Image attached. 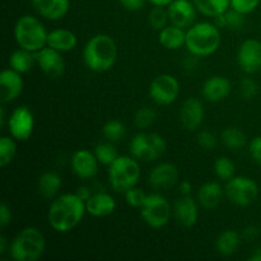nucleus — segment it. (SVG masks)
<instances>
[{
    "label": "nucleus",
    "mask_w": 261,
    "mask_h": 261,
    "mask_svg": "<svg viewBox=\"0 0 261 261\" xmlns=\"http://www.w3.org/2000/svg\"><path fill=\"white\" fill-rule=\"evenodd\" d=\"M10 222H12V213H10L9 206L3 203L0 205V227L5 228L8 224H10Z\"/></svg>",
    "instance_id": "c03bdc74"
},
{
    "label": "nucleus",
    "mask_w": 261,
    "mask_h": 261,
    "mask_svg": "<svg viewBox=\"0 0 261 261\" xmlns=\"http://www.w3.org/2000/svg\"><path fill=\"white\" fill-rule=\"evenodd\" d=\"M199 13L206 17H217L227 12L231 7V0H193Z\"/></svg>",
    "instance_id": "c85d7f7f"
},
{
    "label": "nucleus",
    "mask_w": 261,
    "mask_h": 261,
    "mask_svg": "<svg viewBox=\"0 0 261 261\" xmlns=\"http://www.w3.org/2000/svg\"><path fill=\"white\" fill-rule=\"evenodd\" d=\"M257 93H259V84L255 79L247 76L240 82V94L244 99L251 101L257 96Z\"/></svg>",
    "instance_id": "4c0bfd02"
},
{
    "label": "nucleus",
    "mask_w": 261,
    "mask_h": 261,
    "mask_svg": "<svg viewBox=\"0 0 261 261\" xmlns=\"http://www.w3.org/2000/svg\"><path fill=\"white\" fill-rule=\"evenodd\" d=\"M86 213V201L82 200L75 193H66L56 196L51 201L47 221L54 231L66 233L73 231L83 221Z\"/></svg>",
    "instance_id": "f257e3e1"
},
{
    "label": "nucleus",
    "mask_w": 261,
    "mask_h": 261,
    "mask_svg": "<svg viewBox=\"0 0 261 261\" xmlns=\"http://www.w3.org/2000/svg\"><path fill=\"white\" fill-rule=\"evenodd\" d=\"M38 15L48 20H60L70 9V0H31Z\"/></svg>",
    "instance_id": "412c9836"
},
{
    "label": "nucleus",
    "mask_w": 261,
    "mask_h": 261,
    "mask_svg": "<svg viewBox=\"0 0 261 261\" xmlns=\"http://www.w3.org/2000/svg\"><path fill=\"white\" fill-rule=\"evenodd\" d=\"M35 59L38 68L50 78H59L65 71V61H64L61 53L48 47V46H45L37 53H35Z\"/></svg>",
    "instance_id": "4468645a"
},
{
    "label": "nucleus",
    "mask_w": 261,
    "mask_h": 261,
    "mask_svg": "<svg viewBox=\"0 0 261 261\" xmlns=\"http://www.w3.org/2000/svg\"><path fill=\"white\" fill-rule=\"evenodd\" d=\"M75 194L83 201H87L92 195H93V193H92L91 189H89L88 186H81V188H78V190L75 191Z\"/></svg>",
    "instance_id": "09e8293b"
},
{
    "label": "nucleus",
    "mask_w": 261,
    "mask_h": 261,
    "mask_svg": "<svg viewBox=\"0 0 261 261\" xmlns=\"http://www.w3.org/2000/svg\"><path fill=\"white\" fill-rule=\"evenodd\" d=\"M87 213L96 218L111 216L116 209V201L114 196L107 193H94L86 201Z\"/></svg>",
    "instance_id": "4be33fe9"
},
{
    "label": "nucleus",
    "mask_w": 261,
    "mask_h": 261,
    "mask_svg": "<svg viewBox=\"0 0 261 261\" xmlns=\"http://www.w3.org/2000/svg\"><path fill=\"white\" fill-rule=\"evenodd\" d=\"M249 261H261V247H256L250 255Z\"/></svg>",
    "instance_id": "603ef678"
},
{
    "label": "nucleus",
    "mask_w": 261,
    "mask_h": 261,
    "mask_svg": "<svg viewBox=\"0 0 261 261\" xmlns=\"http://www.w3.org/2000/svg\"><path fill=\"white\" fill-rule=\"evenodd\" d=\"M10 137L17 142H25L30 139L35 129V116L27 106H19L12 111L7 121Z\"/></svg>",
    "instance_id": "9b49d317"
},
{
    "label": "nucleus",
    "mask_w": 261,
    "mask_h": 261,
    "mask_svg": "<svg viewBox=\"0 0 261 261\" xmlns=\"http://www.w3.org/2000/svg\"><path fill=\"white\" fill-rule=\"evenodd\" d=\"M158 41L166 50H180L186 43V30L170 23L165 28L158 31Z\"/></svg>",
    "instance_id": "393cba45"
},
{
    "label": "nucleus",
    "mask_w": 261,
    "mask_h": 261,
    "mask_svg": "<svg viewBox=\"0 0 261 261\" xmlns=\"http://www.w3.org/2000/svg\"><path fill=\"white\" fill-rule=\"evenodd\" d=\"M148 22L153 30L161 31L166 25L170 24V17H168L167 8L166 7H154L150 9L149 15H148Z\"/></svg>",
    "instance_id": "c9c22d12"
},
{
    "label": "nucleus",
    "mask_w": 261,
    "mask_h": 261,
    "mask_svg": "<svg viewBox=\"0 0 261 261\" xmlns=\"http://www.w3.org/2000/svg\"><path fill=\"white\" fill-rule=\"evenodd\" d=\"M214 173L219 180L227 182L232 177L236 176V166L234 162L228 157H219L217 158L213 165Z\"/></svg>",
    "instance_id": "473e14b6"
},
{
    "label": "nucleus",
    "mask_w": 261,
    "mask_h": 261,
    "mask_svg": "<svg viewBox=\"0 0 261 261\" xmlns=\"http://www.w3.org/2000/svg\"><path fill=\"white\" fill-rule=\"evenodd\" d=\"M204 106L203 102L194 97H189L182 102L178 114L181 126L188 132H195L201 126L204 121Z\"/></svg>",
    "instance_id": "2eb2a0df"
},
{
    "label": "nucleus",
    "mask_w": 261,
    "mask_h": 261,
    "mask_svg": "<svg viewBox=\"0 0 261 261\" xmlns=\"http://www.w3.org/2000/svg\"><path fill=\"white\" fill-rule=\"evenodd\" d=\"M35 64V53H31V51L24 50L22 47L13 51L12 55L9 56V66L19 74L28 73Z\"/></svg>",
    "instance_id": "cd10ccee"
},
{
    "label": "nucleus",
    "mask_w": 261,
    "mask_h": 261,
    "mask_svg": "<svg viewBox=\"0 0 261 261\" xmlns=\"http://www.w3.org/2000/svg\"><path fill=\"white\" fill-rule=\"evenodd\" d=\"M87 68L94 73L109 71L117 60V45L106 33H97L87 41L83 50Z\"/></svg>",
    "instance_id": "f03ea898"
},
{
    "label": "nucleus",
    "mask_w": 261,
    "mask_h": 261,
    "mask_svg": "<svg viewBox=\"0 0 261 261\" xmlns=\"http://www.w3.org/2000/svg\"><path fill=\"white\" fill-rule=\"evenodd\" d=\"M237 64L245 74L261 70V42L256 38H247L240 45L237 51Z\"/></svg>",
    "instance_id": "f8f14e48"
},
{
    "label": "nucleus",
    "mask_w": 261,
    "mask_h": 261,
    "mask_svg": "<svg viewBox=\"0 0 261 261\" xmlns=\"http://www.w3.org/2000/svg\"><path fill=\"white\" fill-rule=\"evenodd\" d=\"M15 154H17V143L13 137H2L0 138V166L7 167L13 162Z\"/></svg>",
    "instance_id": "72a5a7b5"
},
{
    "label": "nucleus",
    "mask_w": 261,
    "mask_h": 261,
    "mask_svg": "<svg viewBox=\"0 0 261 261\" xmlns=\"http://www.w3.org/2000/svg\"><path fill=\"white\" fill-rule=\"evenodd\" d=\"M232 91V84L228 78L223 75L209 76L201 87V96L208 102L224 101Z\"/></svg>",
    "instance_id": "aec40b11"
},
{
    "label": "nucleus",
    "mask_w": 261,
    "mask_h": 261,
    "mask_svg": "<svg viewBox=\"0 0 261 261\" xmlns=\"http://www.w3.org/2000/svg\"><path fill=\"white\" fill-rule=\"evenodd\" d=\"M140 217L150 228H162L167 226L173 214V208L170 201L161 194H149L142 205Z\"/></svg>",
    "instance_id": "6e6552de"
},
{
    "label": "nucleus",
    "mask_w": 261,
    "mask_h": 261,
    "mask_svg": "<svg viewBox=\"0 0 261 261\" xmlns=\"http://www.w3.org/2000/svg\"><path fill=\"white\" fill-rule=\"evenodd\" d=\"M199 147L204 150H213L218 145V138L209 130H201L196 137Z\"/></svg>",
    "instance_id": "ea45409f"
},
{
    "label": "nucleus",
    "mask_w": 261,
    "mask_h": 261,
    "mask_svg": "<svg viewBox=\"0 0 261 261\" xmlns=\"http://www.w3.org/2000/svg\"><path fill=\"white\" fill-rule=\"evenodd\" d=\"M178 177H180V173H178L177 167L173 163L163 162L158 163L150 170L148 175V182L150 188L155 190L167 191L177 185Z\"/></svg>",
    "instance_id": "ddd939ff"
},
{
    "label": "nucleus",
    "mask_w": 261,
    "mask_h": 261,
    "mask_svg": "<svg viewBox=\"0 0 261 261\" xmlns=\"http://www.w3.org/2000/svg\"><path fill=\"white\" fill-rule=\"evenodd\" d=\"M242 237L234 229H226L221 232L216 240V249L222 256H232L236 254L241 245Z\"/></svg>",
    "instance_id": "a878e982"
},
{
    "label": "nucleus",
    "mask_w": 261,
    "mask_h": 261,
    "mask_svg": "<svg viewBox=\"0 0 261 261\" xmlns=\"http://www.w3.org/2000/svg\"><path fill=\"white\" fill-rule=\"evenodd\" d=\"M173 216L178 224L190 228L195 226L199 218L198 203L191 195H180V198L173 204Z\"/></svg>",
    "instance_id": "6ab92c4d"
},
{
    "label": "nucleus",
    "mask_w": 261,
    "mask_h": 261,
    "mask_svg": "<svg viewBox=\"0 0 261 261\" xmlns=\"http://www.w3.org/2000/svg\"><path fill=\"white\" fill-rule=\"evenodd\" d=\"M221 42V28L217 27L214 22L194 23L186 30L185 47L188 48L189 54L198 58L213 55L218 51Z\"/></svg>",
    "instance_id": "7ed1b4c3"
},
{
    "label": "nucleus",
    "mask_w": 261,
    "mask_h": 261,
    "mask_svg": "<svg viewBox=\"0 0 261 261\" xmlns=\"http://www.w3.org/2000/svg\"><path fill=\"white\" fill-rule=\"evenodd\" d=\"M245 22H246L245 20V14H241V13L236 12V10L231 9V8L227 12L214 17V23L221 30L222 28H227V30L239 31L244 27Z\"/></svg>",
    "instance_id": "c756f323"
},
{
    "label": "nucleus",
    "mask_w": 261,
    "mask_h": 261,
    "mask_svg": "<svg viewBox=\"0 0 261 261\" xmlns=\"http://www.w3.org/2000/svg\"><path fill=\"white\" fill-rule=\"evenodd\" d=\"M94 154H96L97 160H98L99 165H103L109 167L117 157H119V153H117L116 147H115V143L112 142H102L94 147Z\"/></svg>",
    "instance_id": "2f4dec72"
},
{
    "label": "nucleus",
    "mask_w": 261,
    "mask_h": 261,
    "mask_svg": "<svg viewBox=\"0 0 261 261\" xmlns=\"http://www.w3.org/2000/svg\"><path fill=\"white\" fill-rule=\"evenodd\" d=\"M221 140L228 149L241 150L246 145L247 138L246 134L240 127L228 126L222 132Z\"/></svg>",
    "instance_id": "7c9ffc66"
},
{
    "label": "nucleus",
    "mask_w": 261,
    "mask_h": 261,
    "mask_svg": "<svg viewBox=\"0 0 261 261\" xmlns=\"http://www.w3.org/2000/svg\"><path fill=\"white\" fill-rule=\"evenodd\" d=\"M46 249V239L36 227L20 229L10 242L9 255L15 261H37Z\"/></svg>",
    "instance_id": "20e7f679"
},
{
    "label": "nucleus",
    "mask_w": 261,
    "mask_h": 261,
    "mask_svg": "<svg viewBox=\"0 0 261 261\" xmlns=\"http://www.w3.org/2000/svg\"><path fill=\"white\" fill-rule=\"evenodd\" d=\"M76 45H78V37L73 31L66 28H56L48 32L47 46L59 53H69L74 50Z\"/></svg>",
    "instance_id": "b1692460"
},
{
    "label": "nucleus",
    "mask_w": 261,
    "mask_h": 261,
    "mask_svg": "<svg viewBox=\"0 0 261 261\" xmlns=\"http://www.w3.org/2000/svg\"><path fill=\"white\" fill-rule=\"evenodd\" d=\"M157 120V114L152 107H142L134 115V124L138 129L147 130L152 126Z\"/></svg>",
    "instance_id": "e433bc0d"
},
{
    "label": "nucleus",
    "mask_w": 261,
    "mask_h": 261,
    "mask_svg": "<svg viewBox=\"0 0 261 261\" xmlns=\"http://www.w3.org/2000/svg\"><path fill=\"white\" fill-rule=\"evenodd\" d=\"M23 83L22 74L13 70L12 68L4 69L0 74V96L3 103H10L22 94Z\"/></svg>",
    "instance_id": "a211bd4d"
},
{
    "label": "nucleus",
    "mask_w": 261,
    "mask_h": 261,
    "mask_svg": "<svg viewBox=\"0 0 261 261\" xmlns=\"http://www.w3.org/2000/svg\"><path fill=\"white\" fill-rule=\"evenodd\" d=\"M227 199L237 206H249L259 196V186L249 176H234L226 182L224 188Z\"/></svg>",
    "instance_id": "1a4fd4ad"
},
{
    "label": "nucleus",
    "mask_w": 261,
    "mask_h": 261,
    "mask_svg": "<svg viewBox=\"0 0 261 261\" xmlns=\"http://www.w3.org/2000/svg\"><path fill=\"white\" fill-rule=\"evenodd\" d=\"M224 194L226 193H224V189L222 188L221 184L217 182V181H208L199 188L196 200L201 208L212 211L221 204Z\"/></svg>",
    "instance_id": "5701e85b"
},
{
    "label": "nucleus",
    "mask_w": 261,
    "mask_h": 261,
    "mask_svg": "<svg viewBox=\"0 0 261 261\" xmlns=\"http://www.w3.org/2000/svg\"><path fill=\"white\" fill-rule=\"evenodd\" d=\"M148 2H149L152 5H154V7H166L167 8L168 5L173 2V0H148Z\"/></svg>",
    "instance_id": "3c124183"
},
{
    "label": "nucleus",
    "mask_w": 261,
    "mask_h": 261,
    "mask_svg": "<svg viewBox=\"0 0 261 261\" xmlns=\"http://www.w3.org/2000/svg\"><path fill=\"white\" fill-rule=\"evenodd\" d=\"M180 94V82L172 74L163 73L149 84V97L158 106H170Z\"/></svg>",
    "instance_id": "9d476101"
},
{
    "label": "nucleus",
    "mask_w": 261,
    "mask_h": 261,
    "mask_svg": "<svg viewBox=\"0 0 261 261\" xmlns=\"http://www.w3.org/2000/svg\"><path fill=\"white\" fill-rule=\"evenodd\" d=\"M119 2L126 10H130V12H137V10L142 9V8L144 7L147 0H119Z\"/></svg>",
    "instance_id": "a18cd8bd"
},
{
    "label": "nucleus",
    "mask_w": 261,
    "mask_h": 261,
    "mask_svg": "<svg viewBox=\"0 0 261 261\" xmlns=\"http://www.w3.org/2000/svg\"><path fill=\"white\" fill-rule=\"evenodd\" d=\"M47 35L43 23L37 17L24 14L17 19L14 24V38L19 47L31 53L47 46Z\"/></svg>",
    "instance_id": "39448f33"
},
{
    "label": "nucleus",
    "mask_w": 261,
    "mask_h": 261,
    "mask_svg": "<svg viewBox=\"0 0 261 261\" xmlns=\"http://www.w3.org/2000/svg\"><path fill=\"white\" fill-rule=\"evenodd\" d=\"M139 161L133 155H119L109 166V182L116 193H125L138 185L140 178Z\"/></svg>",
    "instance_id": "423d86ee"
},
{
    "label": "nucleus",
    "mask_w": 261,
    "mask_h": 261,
    "mask_svg": "<svg viewBox=\"0 0 261 261\" xmlns=\"http://www.w3.org/2000/svg\"><path fill=\"white\" fill-rule=\"evenodd\" d=\"M166 140L162 135L152 132H140L129 144L130 154L140 162H153L165 154Z\"/></svg>",
    "instance_id": "0eeeda50"
},
{
    "label": "nucleus",
    "mask_w": 261,
    "mask_h": 261,
    "mask_svg": "<svg viewBox=\"0 0 261 261\" xmlns=\"http://www.w3.org/2000/svg\"><path fill=\"white\" fill-rule=\"evenodd\" d=\"M125 200H126V204L129 206H133V208L140 209L142 205L144 204L145 198H147V194L139 189L138 186H134V188L129 189L127 191H125Z\"/></svg>",
    "instance_id": "58836bf2"
},
{
    "label": "nucleus",
    "mask_w": 261,
    "mask_h": 261,
    "mask_svg": "<svg viewBox=\"0 0 261 261\" xmlns=\"http://www.w3.org/2000/svg\"><path fill=\"white\" fill-rule=\"evenodd\" d=\"M102 134L109 142L117 143L126 134V126L119 120H109L102 127Z\"/></svg>",
    "instance_id": "f704fd0d"
},
{
    "label": "nucleus",
    "mask_w": 261,
    "mask_h": 261,
    "mask_svg": "<svg viewBox=\"0 0 261 261\" xmlns=\"http://www.w3.org/2000/svg\"><path fill=\"white\" fill-rule=\"evenodd\" d=\"M98 165L99 162L94 152H91L88 149H79L71 155V171L74 172V175L83 180L93 178L98 172Z\"/></svg>",
    "instance_id": "f3484780"
},
{
    "label": "nucleus",
    "mask_w": 261,
    "mask_h": 261,
    "mask_svg": "<svg viewBox=\"0 0 261 261\" xmlns=\"http://www.w3.org/2000/svg\"><path fill=\"white\" fill-rule=\"evenodd\" d=\"M261 0H231V9L241 13V14H250L255 12L260 5Z\"/></svg>",
    "instance_id": "a19ab883"
},
{
    "label": "nucleus",
    "mask_w": 261,
    "mask_h": 261,
    "mask_svg": "<svg viewBox=\"0 0 261 261\" xmlns=\"http://www.w3.org/2000/svg\"><path fill=\"white\" fill-rule=\"evenodd\" d=\"M10 244L8 242V239L5 236L0 237V255H4L5 252L9 251Z\"/></svg>",
    "instance_id": "8fccbe9b"
},
{
    "label": "nucleus",
    "mask_w": 261,
    "mask_h": 261,
    "mask_svg": "<svg viewBox=\"0 0 261 261\" xmlns=\"http://www.w3.org/2000/svg\"><path fill=\"white\" fill-rule=\"evenodd\" d=\"M61 186H63V180L60 175L54 171L43 172L37 181L38 193L46 199H55Z\"/></svg>",
    "instance_id": "bb28decb"
},
{
    "label": "nucleus",
    "mask_w": 261,
    "mask_h": 261,
    "mask_svg": "<svg viewBox=\"0 0 261 261\" xmlns=\"http://www.w3.org/2000/svg\"><path fill=\"white\" fill-rule=\"evenodd\" d=\"M7 121L8 119L7 116H5V107L2 106L0 107V125H2V126H5V125H7Z\"/></svg>",
    "instance_id": "864d4df0"
},
{
    "label": "nucleus",
    "mask_w": 261,
    "mask_h": 261,
    "mask_svg": "<svg viewBox=\"0 0 261 261\" xmlns=\"http://www.w3.org/2000/svg\"><path fill=\"white\" fill-rule=\"evenodd\" d=\"M196 66H198V56L190 54V56H188V59L184 60V68L186 70H195Z\"/></svg>",
    "instance_id": "de8ad7c7"
},
{
    "label": "nucleus",
    "mask_w": 261,
    "mask_h": 261,
    "mask_svg": "<svg viewBox=\"0 0 261 261\" xmlns=\"http://www.w3.org/2000/svg\"><path fill=\"white\" fill-rule=\"evenodd\" d=\"M249 153L251 160L256 165L261 166V135L255 137L254 139L250 140L249 143Z\"/></svg>",
    "instance_id": "79ce46f5"
},
{
    "label": "nucleus",
    "mask_w": 261,
    "mask_h": 261,
    "mask_svg": "<svg viewBox=\"0 0 261 261\" xmlns=\"http://www.w3.org/2000/svg\"><path fill=\"white\" fill-rule=\"evenodd\" d=\"M178 193H180V195H191V193H193V184H191V181H181V182L178 184Z\"/></svg>",
    "instance_id": "49530a36"
},
{
    "label": "nucleus",
    "mask_w": 261,
    "mask_h": 261,
    "mask_svg": "<svg viewBox=\"0 0 261 261\" xmlns=\"http://www.w3.org/2000/svg\"><path fill=\"white\" fill-rule=\"evenodd\" d=\"M167 12L170 23L188 30L195 23L198 9L193 0H173L167 7Z\"/></svg>",
    "instance_id": "dca6fc26"
},
{
    "label": "nucleus",
    "mask_w": 261,
    "mask_h": 261,
    "mask_svg": "<svg viewBox=\"0 0 261 261\" xmlns=\"http://www.w3.org/2000/svg\"><path fill=\"white\" fill-rule=\"evenodd\" d=\"M259 236H260V229L257 228L256 226H247L242 229L241 237L242 240H245V241L247 242L255 241Z\"/></svg>",
    "instance_id": "37998d69"
}]
</instances>
